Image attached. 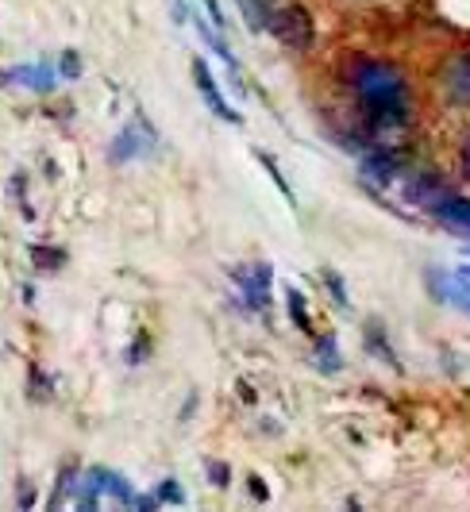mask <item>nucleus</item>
Segmentation results:
<instances>
[{
    "instance_id": "obj_21",
    "label": "nucleus",
    "mask_w": 470,
    "mask_h": 512,
    "mask_svg": "<svg viewBox=\"0 0 470 512\" xmlns=\"http://www.w3.org/2000/svg\"><path fill=\"white\" fill-rule=\"evenodd\" d=\"M158 505H185V489L178 486V478H162L155 486Z\"/></svg>"
},
{
    "instance_id": "obj_4",
    "label": "nucleus",
    "mask_w": 470,
    "mask_h": 512,
    "mask_svg": "<svg viewBox=\"0 0 470 512\" xmlns=\"http://www.w3.org/2000/svg\"><path fill=\"white\" fill-rule=\"evenodd\" d=\"M158 143H162V139H158L155 124L139 112L128 128H120V135L112 139V147H108V162H112V166H124V162H131V158H155Z\"/></svg>"
},
{
    "instance_id": "obj_10",
    "label": "nucleus",
    "mask_w": 470,
    "mask_h": 512,
    "mask_svg": "<svg viewBox=\"0 0 470 512\" xmlns=\"http://www.w3.org/2000/svg\"><path fill=\"white\" fill-rule=\"evenodd\" d=\"M440 85H444V97L455 108H470V51H459L447 62Z\"/></svg>"
},
{
    "instance_id": "obj_18",
    "label": "nucleus",
    "mask_w": 470,
    "mask_h": 512,
    "mask_svg": "<svg viewBox=\"0 0 470 512\" xmlns=\"http://www.w3.org/2000/svg\"><path fill=\"white\" fill-rule=\"evenodd\" d=\"M31 262H35V270H62V266H66V251H62V247H43V243H35V247H31Z\"/></svg>"
},
{
    "instance_id": "obj_26",
    "label": "nucleus",
    "mask_w": 470,
    "mask_h": 512,
    "mask_svg": "<svg viewBox=\"0 0 470 512\" xmlns=\"http://www.w3.org/2000/svg\"><path fill=\"white\" fill-rule=\"evenodd\" d=\"M16 505H20V509H31V505H35V489H31L27 478H20V486H16Z\"/></svg>"
},
{
    "instance_id": "obj_2",
    "label": "nucleus",
    "mask_w": 470,
    "mask_h": 512,
    "mask_svg": "<svg viewBox=\"0 0 470 512\" xmlns=\"http://www.w3.org/2000/svg\"><path fill=\"white\" fill-rule=\"evenodd\" d=\"M266 31L286 47V51H313L316 43V24L313 16L301 8V4H270L266 12Z\"/></svg>"
},
{
    "instance_id": "obj_16",
    "label": "nucleus",
    "mask_w": 470,
    "mask_h": 512,
    "mask_svg": "<svg viewBox=\"0 0 470 512\" xmlns=\"http://www.w3.org/2000/svg\"><path fill=\"white\" fill-rule=\"evenodd\" d=\"M78 482H81V466L78 462H66V466L58 470V486H54V493H51V505H62L66 497H74Z\"/></svg>"
},
{
    "instance_id": "obj_23",
    "label": "nucleus",
    "mask_w": 470,
    "mask_h": 512,
    "mask_svg": "<svg viewBox=\"0 0 470 512\" xmlns=\"http://www.w3.org/2000/svg\"><path fill=\"white\" fill-rule=\"evenodd\" d=\"M205 474H209V482L216 489H228L232 486V466L220 459H205Z\"/></svg>"
},
{
    "instance_id": "obj_1",
    "label": "nucleus",
    "mask_w": 470,
    "mask_h": 512,
    "mask_svg": "<svg viewBox=\"0 0 470 512\" xmlns=\"http://www.w3.org/2000/svg\"><path fill=\"white\" fill-rule=\"evenodd\" d=\"M347 89L359 104L366 135H386L413 120V89L401 66L386 58H355L347 70Z\"/></svg>"
},
{
    "instance_id": "obj_20",
    "label": "nucleus",
    "mask_w": 470,
    "mask_h": 512,
    "mask_svg": "<svg viewBox=\"0 0 470 512\" xmlns=\"http://www.w3.org/2000/svg\"><path fill=\"white\" fill-rule=\"evenodd\" d=\"M320 282H324V289L332 293V301H336V308H343V312L351 308V297H347V285H343V278L336 274V270H324V274H320Z\"/></svg>"
},
{
    "instance_id": "obj_3",
    "label": "nucleus",
    "mask_w": 470,
    "mask_h": 512,
    "mask_svg": "<svg viewBox=\"0 0 470 512\" xmlns=\"http://www.w3.org/2000/svg\"><path fill=\"white\" fill-rule=\"evenodd\" d=\"M232 282H235V308L239 312H266L270 308V285H274V266L270 262L232 266Z\"/></svg>"
},
{
    "instance_id": "obj_8",
    "label": "nucleus",
    "mask_w": 470,
    "mask_h": 512,
    "mask_svg": "<svg viewBox=\"0 0 470 512\" xmlns=\"http://www.w3.org/2000/svg\"><path fill=\"white\" fill-rule=\"evenodd\" d=\"M193 85H197V93H201V101L209 104V112H216L224 124H243V116L235 112L232 104L224 101V93H220V85H216V77H212L209 62L205 58H193Z\"/></svg>"
},
{
    "instance_id": "obj_28",
    "label": "nucleus",
    "mask_w": 470,
    "mask_h": 512,
    "mask_svg": "<svg viewBox=\"0 0 470 512\" xmlns=\"http://www.w3.org/2000/svg\"><path fill=\"white\" fill-rule=\"evenodd\" d=\"M170 12H174V24H189V8H185V0H170Z\"/></svg>"
},
{
    "instance_id": "obj_32",
    "label": "nucleus",
    "mask_w": 470,
    "mask_h": 512,
    "mask_svg": "<svg viewBox=\"0 0 470 512\" xmlns=\"http://www.w3.org/2000/svg\"><path fill=\"white\" fill-rule=\"evenodd\" d=\"M467 255H470V247H467Z\"/></svg>"
},
{
    "instance_id": "obj_15",
    "label": "nucleus",
    "mask_w": 470,
    "mask_h": 512,
    "mask_svg": "<svg viewBox=\"0 0 470 512\" xmlns=\"http://www.w3.org/2000/svg\"><path fill=\"white\" fill-rule=\"evenodd\" d=\"M316 366L324 374H340L343 370V351H340V339L328 332V335H316Z\"/></svg>"
},
{
    "instance_id": "obj_7",
    "label": "nucleus",
    "mask_w": 470,
    "mask_h": 512,
    "mask_svg": "<svg viewBox=\"0 0 470 512\" xmlns=\"http://www.w3.org/2000/svg\"><path fill=\"white\" fill-rule=\"evenodd\" d=\"M447 193H451V185H447L436 170H417V174H409V178H405V185H401L405 205L420 208V212H432V208L444 201Z\"/></svg>"
},
{
    "instance_id": "obj_29",
    "label": "nucleus",
    "mask_w": 470,
    "mask_h": 512,
    "mask_svg": "<svg viewBox=\"0 0 470 512\" xmlns=\"http://www.w3.org/2000/svg\"><path fill=\"white\" fill-rule=\"evenodd\" d=\"M459 166H463V178H470V135L463 139V147H459Z\"/></svg>"
},
{
    "instance_id": "obj_6",
    "label": "nucleus",
    "mask_w": 470,
    "mask_h": 512,
    "mask_svg": "<svg viewBox=\"0 0 470 512\" xmlns=\"http://www.w3.org/2000/svg\"><path fill=\"white\" fill-rule=\"evenodd\" d=\"M405 174V154L397 147H386V143H370L363 151V162H359V178L370 185V189H390L393 181Z\"/></svg>"
},
{
    "instance_id": "obj_31",
    "label": "nucleus",
    "mask_w": 470,
    "mask_h": 512,
    "mask_svg": "<svg viewBox=\"0 0 470 512\" xmlns=\"http://www.w3.org/2000/svg\"><path fill=\"white\" fill-rule=\"evenodd\" d=\"M455 274H459V278H463V282L470 285V266H459V270H455Z\"/></svg>"
},
{
    "instance_id": "obj_17",
    "label": "nucleus",
    "mask_w": 470,
    "mask_h": 512,
    "mask_svg": "<svg viewBox=\"0 0 470 512\" xmlns=\"http://www.w3.org/2000/svg\"><path fill=\"white\" fill-rule=\"evenodd\" d=\"M255 158H259V166H262V170H266V174H270V181H274V185H278V193H282V197H286L289 205L297 208V197H293V189H289L286 174H282V170H278V158H274V154H266V151H255Z\"/></svg>"
},
{
    "instance_id": "obj_13",
    "label": "nucleus",
    "mask_w": 470,
    "mask_h": 512,
    "mask_svg": "<svg viewBox=\"0 0 470 512\" xmlns=\"http://www.w3.org/2000/svg\"><path fill=\"white\" fill-rule=\"evenodd\" d=\"M363 347L374 355L378 362H386V366H393V370H401V362H397V351L390 347V339H386V332H382V324L378 320H366L363 328Z\"/></svg>"
},
{
    "instance_id": "obj_22",
    "label": "nucleus",
    "mask_w": 470,
    "mask_h": 512,
    "mask_svg": "<svg viewBox=\"0 0 470 512\" xmlns=\"http://www.w3.org/2000/svg\"><path fill=\"white\" fill-rule=\"evenodd\" d=\"M58 74H62V81H81V74H85L81 54L78 51H62V58H58Z\"/></svg>"
},
{
    "instance_id": "obj_30",
    "label": "nucleus",
    "mask_w": 470,
    "mask_h": 512,
    "mask_svg": "<svg viewBox=\"0 0 470 512\" xmlns=\"http://www.w3.org/2000/svg\"><path fill=\"white\" fill-rule=\"evenodd\" d=\"M193 409H197V397H189V401H185V409H182V420H189V416H193Z\"/></svg>"
},
{
    "instance_id": "obj_9",
    "label": "nucleus",
    "mask_w": 470,
    "mask_h": 512,
    "mask_svg": "<svg viewBox=\"0 0 470 512\" xmlns=\"http://www.w3.org/2000/svg\"><path fill=\"white\" fill-rule=\"evenodd\" d=\"M424 282H428V293H432L440 305H451L470 316V285L463 282L459 274H447V270H436V266H432V270L424 274Z\"/></svg>"
},
{
    "instance_id": "obj_24",
    "label": "nucleus",
    "mask_w": 470,
    "mask_h": 512,
    "mask_svg": "<svg viewBox=\"0 0 470 512\" xmlns=\"http://www.w3.org/2000/svg\"><path fill=\"white\" fill-rule=\"evenodd\" d=\"M31 397H35V401H47V397H51L54 389H51V382H47V378H43V370H39V366H31Z\"/></svg>"
},
{
    "instance_id": "obj_12",
    "label": "nucleus",
    "mask_w": 470,
    "mask_h": 512,
    "mask_svg": "<svg viewBox=\"0 0 470 512\" xmlns=\"http://www.w3.org/2000/svg\"><path fill=\"white\" fill-rule=\"evenodd\" d=\"M432 220H440L444 228H451V231H459V235H470V197H459L455 189L447 193L440 205L428 212Z\"/></svg>"
},
{
    "instance_id": "obj_11",
    "label": "nucleus",
    "mask_w": 470,
    "mask_h": 512,
    "mask_svg": "<svg viewBox=\"0 0 470 512\" xmlns=\"http://www.w3.org/2000/svg\"><path fill=\"white\" fill-rule=\"evenodd\" d=\"M85 482L97 489L101 497H112L116 505H135V489L120 470H108V466H89L85 470Z\"/></svg>"
},
{
    "instance_id": "obj_25",
    "label": "nucleus",
    "mask_w": 470,
    "mask_h": 512,
    "mask_svg": "<svg viewBox=\"0 0 470 512\" xmlns=\"http://www.w3.org/2000/svg\"><path fill=\"white\" fill-rule=\"evenodd\" d=\"M201 8H205V16H209L212 27H228V20H224V8H220V0H201Z\"/></svg>"
},
{
    "instance_id": "obj_27",
    "label": "nucleus",
    "mask_w": 470,
    "mask_h": 512,
    "mask_svg": "<svg viewBox=\"0 0 470 512\" xmlns=\"http://www.w3.org/2000/svg\"><path fill=\"white\" fill-rule=\"evenodd\" d=\"M247 486H251V497H255V501H266V497H270V489H266V482H262L259 474H251Z\"/></svg>"
},
{
    "instance_id": "obj_19",
    "label": "nucleus",
    "mask_w": 470,
    "mask_h": 512,
    "mask_svg": "<svg viewBox=\"0 0 470 512\" xmlns=\"http://www.w3.org/2000/svg\"><path fill=\"white\" fill-rule=\"evenodd\" d=\"M239 4V12H243V20H247V27L259 35V31H266V12H270V4L266 0H235Z\"/></svg>"
},
{
    "instance_id": "obj_14",
    "label": "nucleus",
    "mask_w": 470,
    "mask_h": 512,
    "mask_svg": "<svg viewBox=\"0 0 470 512\" xmlns=\"http://www.w3.org/2000/svg\"><path fill=\"white\" fill-rule=\"evenodd\" d=\"M286 312H289V320H293V328H297V332L316 335L313 312H309V297H305L297 285H286Z\"/></svg>"
},
{
    "instance_id": "obj_5",
    "label": "nucleus",
    "mask_w": 470,
    "mask_h": 512,
    "mask_svg": "<svg viewBox=\"0 0 470 512\" xmlns=\"http://www.w3.org/2000/svg\"><path fill=\"white\" fill-rule=\"evenodd\" d=\"M58 62L51 58H39V62H20V66H8V70H0V89H31V93H39V97H47L58 89Z\"/></svg>"
}]
</instances>
